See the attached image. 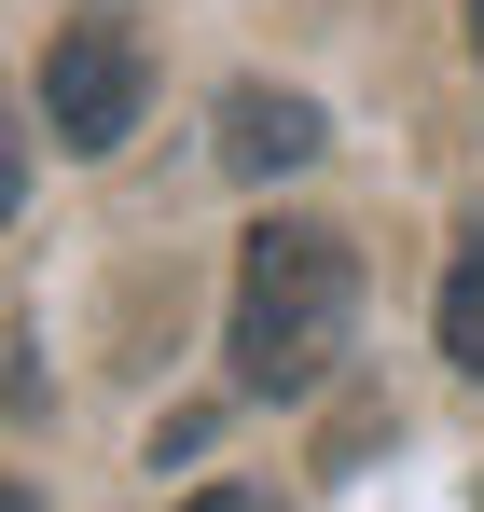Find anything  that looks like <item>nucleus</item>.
I'll use <instances>...</instances> for the list:
<instances>
[{
	"label": "nucleus",
	"instance_id": "obj_2",
	"mask_svg": "<svg viewBox=\"0 0 484 512\" xmlns=\"http://www.w3.org/2000/svg\"><path fill=\"white\" fill-rule=\"evenodd\" d=\"M42 111H56V153H111V139L139 125V42H125L111 14L56 28V56H42Z\"/></svg>",
	"mask_w": 484,
	"mask_h": 512
},
{
	"label": "nucleus",
	"instance_id": "obj_7",
	"mask_svg": "<svg viewBox=\"0 0 484 512\" xmlns=\"http://www.w3.org/2000/svg\"><path fill=\"white\" fill-rule=\"evenodd\" d=\"M0 512H42V499H28V485H14V471H0Z\"/></svg>",
	"mask_w": 484,
	"mask_h": 512
},
{
	"label": "nucleus",
	"instance_id": "obj_3",
	"mask_svg": "<svg viewBox=\"0 0 484 512\" xmlns=\"http://www.w3.org/2000/svg\"><path fill=\"white\" fill-rule=\"evenodd\" d=\"M305 153H319V111H305V97H277V84L222 97V167L236 180H277V167H305Z\"/></svg>",
	"mask_w": 484,
	"mask_h": 512
},
{
	"label": "nucleus",
	"instance_id": "obj_4",
	"mask_svg": "<svg viewBox=\"0 0 484 512\" xmlns=\"http://www.w3.org/2000/svg\"><path fill=\"white\" fill-rule=\"evenodd\" d=\"M443 360H457V374H484V236L457 250V277H443Z\"/></svg>",
	"mask_w": 484,
	"mask_h": 512
},
{
	"label": "nucleus",
	"instance_id": "obj_8",
	"mask_svg": "<svg viewBox=\"0 0 484 512\" xmlns=\"http://www.w3.org/2000/svg\"><path fill=\"white\" fill-rule=\"evenodd\" d=\"M471 56H484V0H471Z\"/></svg>",
	"mask_w": 484,
	"mask_h": 512
},
{
	"label": "nucleus",
	"instance_id": "obj_5",
	"mask_svg": "<svg viewBox=\"0 0 484 512\" xmlns=\"http://www.w3.org/2000/svg\"><path fill=\"white\" fill-rule=\"evenodd\" d=\"M14 194H28V139H14V97H0V222H14Z\"/></svg>",
	"mask_w": 484,
	"mask_h": 512
},
{
	"label": "nucleus",
	"instance_id": "obj_1",
	"mask_svg": "<svg viewBox=\"0 0 484 512\" xmlns=\"http://www.w3.org/2000/svg\"><path fill=\"white\" fill-rule=\"evenodd\" d=\"M346 319H360V263L319 222H263L236 250V388L249 402H291L346 360Z\"/></svg>",
	"mask_w": 484,
	"mask_h": 512
},
{
	"label": "nucleus",
	"instance_id": "obj_6",
	"mask_svg": "<svg viewBox=\"0 0 484 512\" xmlns=\"http://www.w3.org/2000/svg\"><path fill=\"white\" fill-rule=\"evenodd\" d=\"M180 512H263V499H249V485H208V499H180Z\"/></svg>",
	"mask_w": 484,
	"mask_h": 512
}]
</instances>
